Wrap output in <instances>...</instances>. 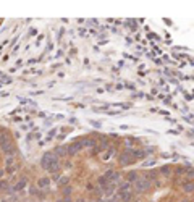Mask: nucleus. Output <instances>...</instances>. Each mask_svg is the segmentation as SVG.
Returning <instances> with one entry per match:
<instances>
[{
	"label": "nucleus",
	"mask_w": 194,
	"mask_h": 202,
	"mask_svg": "<svg viewBox=\"0 0 194 202\" xmlns=\"http://www.w3.org/2000/svg\"><path fill=\"white\" fill-rule=\"evenodd\" d=\"M11 165H15V158H13V155L5 158V167H11Z\"/></svg>",
	"instance_id": "nucleus-17"
},
{
	"label": "nucleus",
	"mask_w": 194,
	"mask_h": 202,
	"mask_svg": "<svg viewBox=\"0 0 194 202\" xmlns=\"http://www.w3.org/2000/svg\"><path fill=\"white\" fill-rule=\"evenodd\" d=\"M181 202H189V200H188V199H183V200H181Z\"/></svg>",
	"instance_id": "nucleus-28"
},
{
	"label": "nucleus",
	"mask_w": 194,
	"mask_h": 202,
	"mask_svg": "<svg viewBox=\"0 0 194 202\" xmlns=\"http://www.w3.org/2000/svg\"><path fill=\"white\" fill-rule=\"evenodd\" d=\"M5 171L8 175H13L16 171V165H11V167H5Z\"/></svg>",
	"instance_id": "nucleus-19"
},
{
	"label": "nucleus",
	"mask_w": 194,
	"mask_h": 202,
	"mask_svg": "<svg viewBox=\"0 0 194 202\" xmlns=\"http://www.w3.org/2000/svg\"><path fill=\"white\" fill-rule=\"evenodd\" d=\"M50 186V178H47V176H42V178L37 179V188L39 189H47Z\"/></svg>",
	"instance_id": "nucleus-6"
},
{
	"label": "nucleus",
	"mask_w": 194,
	"mask_h": 202,
	"mask_svg": "<svg viewBox=\"0 0 194 202\" xmlns=\"http://www.w3.org/2000/svg\"><path fill=\"white\" fill-rule=\"evenodd\" d=\"M42 167L50 171V173H55L58 168H60V162H58V157L55 155L54 152H45L44 157H42Z\"/></svg>",
	"instance_id": "nucleus-1"
},
{
	"label": "nucleus",
	"mask_w": 194,
	"mask_h": 202,
	"mask_svg": "<svg viewBox=\"0 0 194 202\" xmlns=\"http://www.w3.org/2000/svg\"><path fill=\"white\" fill-rule=\"evenodd\" d=\"M97 184H99L100 188H105L107 184H109V181H107L105 176H99V178H97Z\"/></svg>",
	"instance_id": "nucleus-13"
},
{
	"label": "nucleus",
	"mask_w": 194,
	"mask_h": 202,
	"mask_svg": "<svg viewBox=\"0 0 194 202\" xmlns=\"http://www.w3.org/2000/svg\"><path fill=\"white\" fill-rule=\"evenodd\" d=\"M133 155H131V147H128V149H125V152L120 155V163L122 165H129V163H133Z\"/></svg>",
	"instance_id": "nucleus-5"
},
{
	"label": "nucleus",
	"mask_w": 194,
	"mask_h": 202,
	"mask_svg": "<svg viewBox=\"0 0 194 202\" xmlns=\"http://www.w3.org/2000/svg\"><path fill=\"white\" fill-rule=\"evenodd\" d=\"M83 144H84V147H96V141L94 139H84Z\"/></svg>",
	"instance_id": "nucleus-14"
},
{
	"label": "nucleus",
	"mask_w": 194,
	"mask_h": 202,
	"mask_svg": "<svg viewBox=\"0 0 194 202\" xmlns=\"http://www.w3.org/2000/svg\"><path fill=\"white\" fill-rule=\"evenodd\" d=\"M54 154H55V155H57L58 158H60V157H66V155H68L66 147H65V145H58V147L54 150Z\"/></svg>",
	"instance_id": "nucleus-8"
},
{
	"label": "nucleus",
	"mask_w": 194,
	"mask_h": 202,
	"mask_svg": "<svg viewBox=\"0 0 194 202\" xmlns=\"http://www.w3.org/2000/svg\"><path fill=\"white\" fill-rule=\"evenodd\" d=\"M118 199L123 200V202H131V199H133V192H131V191H120Z\"/></svg>",
	"instance_id": "nucleus-7"
},
{
	"label": "nucleus",
	"mask_w": 194,
	"mask_h": 202,
	"mask_svg": "<svg viewBox=\"0 0 194 202\" xmlns=\"http://www.w3.org/2000/svg\"><path fill=\"white\" fill-rule=\"evenodd\" d=\"M129 189H131V183H122L120 184V191H129Z\"/></svg>",
	"instance_id": "nucleus-16"
},
{
	"label": "nucleus",
	"mask_w": 194,
	"mask_h": 202,
	"mask_svg": "<svg viewBox=\"0 0 194 202\" xmlns=\"http://www.w3.org/2000/svg\"><path fill=\"white\" fill-rule=\"evenodd\" d=\"M81 149H84V144H83V141H81V139L73 141L70 145H66V152H68V155H76V154L79 152Z\"/></svg>",
	"instance_id": "nucleus-3"
},
{
	"label": "nucleus",
	"mask_w": 194,
	"mask_h": 202,
	"mask_svg": "<svg viewBox=\"0 0 194 202\" xmlns=\"http://www.w3.org/2000/svg\"><path fill=\"white\" fill-rule=\"evenodd\" d=\"M136 191L137 192H144V191H147V189L150 188V179H147V178H139L136 181Z\"/></svg>",
	"instance_id": "nucleus-4"
},
{
	"label": "nucleus",
	"mask_w": 194,
	"mask_h": 202,
	"mask_svg": "<svg viewBox=\"0 0 194 202\" xmlns=\"http://www.w3.org/2000/svg\"><path fill=\"white\" fill-rule=\"evenodd\" d=\"M184 120H186V121H189L191 124H194V115H191V113L184 115Z\"/></svg>",
	"instance_id": "nucleus-21"
},
{
	"label": "nucleus",
	"mask_w": 194,
	"mask_h": 202,
	"mask_svg": "<svg viewBox=\"0 0 194 202\" xmlns=\"http://www.w3.org/2000/svg\"><path fill=\"white\" fill-rule=\"evenodd\" d=\"M139 179V176H137L136 171H129L128 173V183H131V181H137Z\"/></svg>",
	"instance_id": "nucleus-12"
},
{
	"label": "nucleus",
	"mask_w": 194,
	"mask_h": 202,
	"mask_svg": "<svg viewBox=\"0 0 194 202\" xmlns=\"http://www.w3.org/2000/svg\"><path fill=\"white\" fill-rule=\"evenodd\" d=\"M160 173H163V175H170V173H171V167H170V165H163L162 168H160Z\"/></svg>",
	"instance_id": "nucleus-15"
},
{
	"label": "nucleus",
	"mask_w": 194,
	"mask_h": 202,
	"mask_svg": "<svg viewBox=\"0 0 194 202\" xmlns=\"http://www.w3.org/2000/svg\"><path fill=\"white\" fill-rule=\"evenodd\" d=\"M131 155H133V158H142L146 155L142 150H139V149H131Z\"/></svg>",
	"instance_id": "nucleus-11"
},
{
	"label": "nucleus",
	"mask_w": 194,
	"mask_h": 202,
	"mask_svg": "<svg viewBox=\"0 0 194 202\" xmlns=\"http://www.w3.org/2000/svg\"><path fill=\"white\" fill-rule=\"evenodd\" d=\"M57 183H58V186H65V184H68V178L66 176H60Z\"/></svg>",
	"instance_id": "nucleus-18"
},
{
	"label": "nucleus",
	"mask_w": 194,
	"mask_h": 202,
	"mask_svg": "<svg viewBox=\"0 0 194 202\" xmlns=\"http://www.w3.org/2000/svg\"><path fill=\"white\" fill-rule=\"evenodd\" d=\"M184 99H186V100H192V96H191V94H188V92H184Z\"/></svg>",
	"instance_id": "nucleus-25"
},
{
	"label": "nucleus",
	"mask_w": 194,
	"mask_h": 202,
	"mask_svg": "<svg viewBox=\"0 0 194 202\" xmlns=\"http://www.w3.org/2000/svg\"><path fill=\"white\" fill-rule=\"evenodd\" d=\"M71 192H73V189H71L70 186H66V188L63 189V196H65V197H68V196L71 194Z\"/></svg>",
	"instance_id": "nucleus-22"
},
{
	"label": "nucleus",
	"mask_w": 194,
	"mask_h": 202,
	"mask_svg": "<svg viewBox=\"0 0 194 202\" xmlns=\"http://www.w3.org/2000/svg\"><path fill=\"white\" fill-rule=\"evenodd\" d=\"M29 194H31V196H42L41 192H39L37 188H31V189H29Z\"/></svg>",
	"instance_id": "nucleus-20"
},
{
	"label": "nucleus",
	"mask_w": 194,
	"mask_h": 202,
	"mask_svg": "<svg viewBox=\"0 0 194 202\" xmlns=\"http://www.w3.org/2000/svg\"><path fill=\"white\" fill-rule=\"evenodd\" d=\"M0 147H2V152L5 154L7 157L16 154V145L11 142V139L7 134H0Z\"/></svg>",
	"instance_id": "nucleus-2"
},
{
	"label": "nucleus",
	"mask_w": 194,
	"mask_h": 202,
	"mask_svg": "<svg viewBox=\"0 0 194 202\" xmlns=\"http://www.w3.org/2000/svg\"><path fill=\"white\" fill-rule=\"evenodd\" d=\"M26 184H28V179H26V178H21L20 181L16 183L15 186H13V191H16V192H18V191H21V189H24V186H26Z\"/></svg>",
	"instance_id": "nucleus-10"
},
{
	"label": "nucleus",
	"mask_w": 194,
	"mask_h": 202,
	"mask_svg": "<svg viewBox=\"0 0 194 202\" xmlns=\"http://www.w3.org/2000/svg\"><path fill=\"white\" fill-rule=\"evenodd\" d=\"M2 202H11V200H7V199H3V200H2Z\"/></svg>",
	"instance_id": "nucleus-27"
},
{
	"label": "nucleus",
	"mask_w": 194,
	"mask_h": 202,
	"mask_svg": "<svg viewBox=\"0 0 194 202\" xmlns=\"http://www.w3.org/2000/svg\"><path fill=\"white\" fill-rule=\"evenodd\" d=\"M181 189H183L184 192H192L194 191V181H184L181 184Z\"/></svg>",
	"instance_id": "nucleus-9"
},
{
	"label": "nucleus",
	"mask_w": 194,
	"mask_h": 202,
	"mask_svg": "<svg viewBox=\"0 0 194 202\" xmlns=\"http://www.w3.org/2000/svg\"><path fill=\"white\" fill-rule=\"evenodd\" d=\"M112 155H113V149L107 150V152H105V154H103V160H107V158H110Z\"/></svg>",
	"instance_id": "nucleus-23"
},
{
	"label": "nucleus",
	"mask_w": 194,
	"mask_h": 202,
	"mask_svg": "<svg viewBox=\"0 0 194 202\" xmlns=\"http://www.w3.org/2000/svg\"><path fill=\"white\" fill-rule=\"evenodd\" d=\"M3 173H5V171H3V170H0V178L3 176Z\"/></svg>",
	"instance_id": "nucleus-26"
},
{
	"label": "nucleus",
	"mask_w": 194,
	"mask_h": 202,
	"mask_svg": "<svg viewBox=\"0 0 194 202\" xmlns=\"http://www.w3.org/2000/svg\"><path fill=\"white\" fill-rule=\"evenodd\" d=\"M154 163H155V160H154V158H150V160H147V162L142 163V167H152Z\"/></svg>",
	"instance_id": "nucleus-24"
}]
</instances>
